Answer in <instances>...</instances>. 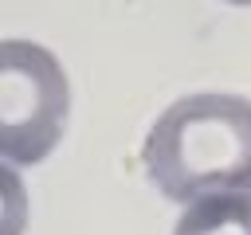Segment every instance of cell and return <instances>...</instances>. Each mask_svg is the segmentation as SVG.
<instances>
[{
  "instance_id": "cell-4",
  "label": "cell",
  "mask_w": 251,
  "mask_h": 235,
  "mask_svg": "<svg viewBox=\"0 0 251 235\" xmlns=\"http://www.w3.org/2000/svg\"><path fill=\"white\" fill-rule=\"evenodd\" d=\"M27 231V184L16 172V164L0 161V235H24Z\"/></svg>"
},
{
  "instance_id": "cell-3",
  "label": "cell",
  "mask_w": 251,
  "mask_h": 235,
  "mask_svg": "<svg viewBox=\"0 0 251 235\" xmlns=\"http://www.w3.org/2000/svg\"><path fill=\"white\" fill-rule=\"evenodd\" d=\"M173 235H251V192H224L184 204Z\"/></svg>"
},
{
  "instance_id": "cell-2",
  "label": "cell",
  "mask_w": 251,
  "mask_h": 235,
  "mask_svg": "<svg viewBox=\"0 0 251 235\" xmlns=\"http://www.w3.org/2000/svg\"><path fill=\"white\" fill-rule=\"evenodd\" d=\"M71 121V78L35 39H0V161H47Z\"/></svg>"
},
{
  "instance_id": "cell-5",
  "label": "cell",
  "mask_w": 251,
  "mask_h": 235,
  "mask_svg": "<svg viewBox=\"0 0 251 235\" xmlns=\"http://www.w3.org/2000/svg\"><path fill=\"white\" fill-rule=\"evenodd\" d=\"M227 4H251V0H227Z\"/></svg>"
},
{
  "instance_id": "cell-1",
  "label": "cell",
  "mask_w": 251,
  "mask_h": 235,
  "mask_svg": "<svg viewBox=\"0 0 251 235\" xmlns=\"http://www.w3.org/2000/svg\"><path fill=\"white\" fill-rule=\"evenodd\" d=\"M141 168L173 204L251 192V98L224 90L176 98L149 125Z\"/></svg>"
}]
</instances>
